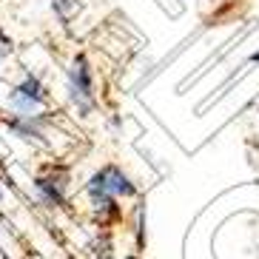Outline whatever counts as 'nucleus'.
Returning a JSON list of instances; mask_svg holds the SVG:
<instances>
[{
  "label": "nucleus",
  "mask_w": 259,
  "mask_h": 259,
  "mask_svg": "<svg viewBox=\"0 0 259 259\" xmlns=\"http://www.w3.org/2000/svg\"><path fill=\"white\" fill-rule=\"evenodd\" d=\"M85 194H89V202H92L97 211H111L114 208L117 197H134L137 194V185L131 183V177L122 171L120 165L108 162L100 171H94L89 185H85Z\"/></svg>",
  "instance_id": "obj_1"
},
{
  "label": "nucleus",
  "mask_w": 259,
  "mask_h": 259,
  "mask_svg": "<svg viewBox=\"0 0 259 259\" xmlns=\"http://www.w3.org/2000/svg\"><path fill=\"white\" fill-rule=\"evenodd\" d=\"M66 94L69 103L80 117H89L97 108V92H94V71L85 54H74L66 71Z\"/></svg>",
  "instance_id": "obj_2"
},
{
  "label": "nucleus",
  "mask_w": 259,
  "mask_h": 259,
  "mask_svg": "<svg viewBox=\"0 0 259 259\" xmlns=\"http://www.w3.org/2000/svg\"><path fill=\"white\" fill-rule=\"evenodd\" d=\"M49 103V89L43 85L37 74H26L20 83L9 92V106L17 117H31V114H40L43 106Z\"/></svg>",
  "instance_id": "obj_3"
},
{
  "label": "nucleus",
  "mask_w": 259,
  "mask_h": 259,
  "mask_svg": "<svg viewBox=\"0 0 259 259\" xmlns=\"http://www.w3.org/2000/svg\"><path fill=\"white\" fill-rule=\"evenodd\" d=\"M31 188H34V197L40 199V205L60 208L66 202V194H69V168H63V165L46 168L43 174L34 177Z\"/></svg>",
  "instance_id": "obj_4"
},
{
  "label": "nucleus",
  "mask_w": 259,
  "mask_h": 259,
  "mask_svg": "<svg viewBox=\"0 0 259 259\" xmlns=\"http://www.w3.org/2000/svg\"><path fill=\"white\" fill-rule=\"evenodd\" d=\"M52 117L49 114H31V117H17L12 114V120H9V128H12V134H17V137L23 140V143H34V145H49L46 140V125Z\"/></svg>",
  "instance_id": "obj_5"
},
{
  "label": "nucleus",
  "mask_w": 259,
  "mask_h": 259,
  "mask_svg": "<svg viewBox=\"0 0 259 259\" xmlns=\"http://www.w3.org/2000/svg\"><path fill=\"white\" fill-rule=\"evenodd\" d=\"M52 12L63 23H71V17L80 12V0H52Z\"/></svg>",
  "instance_id": "obj_6"
},
{
  "label": "nucleus",
  "mask_w": 259,
  "mask_h": 259,
  "mask_svg": "<svg viewBox=\"0 0 259 259\" xmlns=\"http://www.w3.org/2000/svg\"><path fill=\"white\" fill-rule=\"evenodd\" d=\"M128 259H137V256H128Z\"/></svg>",
  "instance_id": "obj_7"
},
{
  "label": "nucleus",
  "mask_w": 259,
  "mask_h": 259,
  "mask_svg": "<svg viewBox=\"0 0 259 259\" xmlns=\"http://www.w3.org/2000/svg\"><path fill=\"white\" fill-rule=\"evenodd\" d=\"M0 197H3V191H0Z\"/></svg>",
  "instance_id": "obj_8"
}]
</instances>
